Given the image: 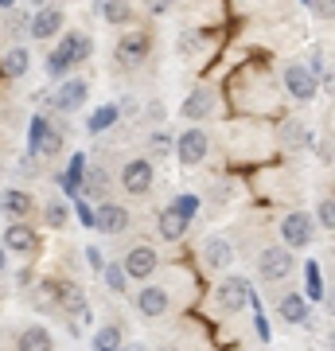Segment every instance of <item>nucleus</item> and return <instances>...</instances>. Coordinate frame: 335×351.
<instances>
[{
    "label": "nucleus",
    "instance_id": "nucleus-1",
    "mask_svg": "<svg viewBox=\"0 0 335 351\" xmlns=\"http://www.w3.org/2000/svg\"><path fill=\"white\" fill-rule=\"evenodd\" d=\"M281 239H285V250H300V246H308L316 239V223H312V215L304 211H293L281 219Z\"/></svg>",
    "mask_w": 335,
    "mask_h": 351
},
{
    "label": "nucleus",
    "instance_id": "nucleus-2",
    "mask_svg": "<svg viewBox=\"0 0 335 351\" xmlns=\"http://www.w3.org/2000/svg\"><path fill=\"white\" fill-rule=\"evenodd\" d=\"M214 301H219V308H226V313H242L246 304H253V289H249L246 277H226L223 285L214 289Z\"/></svg>",
    "mask_w": 335,
    "mask_h": 351
},
{
    "label": "nucleus",
    "instance_id": "nucleus-3",
    "mask_svg": "<svg viewBox=\"0 0 335 351\" xmlns=\"http://www.w3.org/2000/svg\"><path fill=\"white\" fill-rule=\"evenodd\" d=\"M281 78H285V90L297 101H312L316 98V90H320V78L312 75V66H304V63H288Z\"/></svg>",
    "mask_w": 335,
    "mask_h": 351
},
{
    "label": "nucleus",
    "instance_id": "nucleus-4",
    "mask_svg": "<svg viewBox=\"0 0 335 351\" xmlns=\"http://www.w3.org/2000/svg\"><path fill=\"white\" fill-rule=\"evenodd\" d=\"M258 274H261V281H281V277H288L293 274V250H285V246H269V250H261Z\"/></svg>",
    "mask_w": 335,
    "mask_h": 351
},
{
    "label": "nucleus",
    "instance_id": "nucleus-5",
    "mask_svg": "<svg viewBox=\"0 0 335 351\" xmlns=\"http://www.w3.org/2000/svg\"><path fill=\"white\" fill-rule=\"evenodd\" d=\"M149 47H152V39L145 36V32H129V36L117 39L113 55H117V63L121 66H140L145 59H149Z\"/></svg>",
    "mask_w": 335,
    "mask_h": 351
},
{
    "label": "nucleus",
    "instance_id": "nucleus-6",
    "mask_svg": "<svg viewBox=\"0 0 335 351\" xmlns=\"http://www.w3.org/2000/svg\"><path fill=\"white\" fill-rule=\"evenodd\" d=\"M121 188L129 191V195H149V188H152V160L137 156V160L125 164L121 168Z\"/></svg>",
    "mask_w": 335,
    "mask_h": 351
},
{
    "label": "nucleus",
    "instance_id": "nucleus-7",
    "mask_svg": "<svg viewBox=\"0 0 335 351\" xmlns=\"http://www.w3.org/2000/svg\"><path fill=\"white\" fill-rule=\"evenodd\" d=\"M156 250L152 246H129L125 250V262H121V269H125V277H137V281H145V277H152L156 274Z\"/></svg>",
    "mask_w": 335,
    "mask_h": 351
},
{
    "label": "nucleus",
    "instance_id": "nucleus-8",
    "mask_svg": "<svg viewBox=\"0 0 335 351\" xmlns=\"http://www.w3.org/2000/svg\"><path fill=\"white\" fill-rule=\"evenodd\" d=\"M8 254H20V258H32L36 254V246H39V234L32 230V226H24V223H8L4 226V242H0Z\"/></svg>",
    "mask_w": 335,
    "mask_h": 351
},
{
    "label": "nucleus",
    "instance_id": "nucleus-9",
    "mask_svg": "<svg viewBox=\"0 0 335 351\" xmlns=\"http://www.w3.org/2000/svg\"><path fill=\"white\" fill-rule=\"evenodd\" d=\"M129 211H125L121 203H101L98 211H94V226H98L101 234H125L129 230Z\"/></svg>",
    "mask_w": 335,
    "mask_h": 351
},
{
    "label": "nucleus",
    "instance_id": "nucleus-10",
    "mask_svg": "<svg viewBox=\"0 0 335 351\" xmlns=\"http://www.w3.org/2000/svg\"><path fill=\"white\" fill-rule=\"evenodd\" d=\"M32 149H36L43 160H47V156H59L62 152V133L51 129L43 117H36V121H32Z\"/></svg>",
    "mask_w": 335,
    "mask_h": 351
},
{
    "label": "nucleus",
    "instance_id": "nucleus-11",
    "mask_svg": "<svg viewBox=\"0 0 335 351\" xmlns=\"http://www.w3.org/2000/svg\"><path fill=\"white\" fill-rule=\"evenodd\" d=\"M86 98H90L86 82H82V78H66V82L59 86V94H55V110L59 113H75V110L86 106Z\"/></svg>",
    "mask_w": 335,
    "mask_h": 351
},
{
    "label": "nucleus",
    "instance_id": "nucleus-12",
    "mask_svg": "<svg viewBox=\"0 0 335 351\" xmlns=\"http://www.w3.org/2000/svg\"><path fill=\"white\" fill-rule=\"evenodd\" d=\"M175 152H179V164H199L203 156H207V129H184V137H179V145H175Z\"/></svg>",
    "mask_w": 335,
    "mask_h": 351
},
{
    "label": "nucleus",
    "instance_id": "nucleus-13",
    "mask_svg": "<svg viewBox=\"0 0 335 351\" xmlns=\"http://www.w3.org/2000/svg\"><path fill=\"white\" fill-rule=\"evenodd\" d=\"M62 24H66V12H62V8H43V12H36L32 20H27V27H32V36H36V39L59 36Z\"/></svg>",
    "mask_w": 335,
    "mask_h": 351
},
{
    "label": "nucleus",
    "instance_id": "nucleus-14",
    "mask_svg": "<svg viewBox=\"0 0 335 351\" xmlns=\"http://www.w3.org/2000/svg\"><path fill=\"white\" fill-rule=\"evenodd\" d=\"M168 289H160V285H145L137 293V308H140V316H164L168 313Z\"/></svg>",
    "mask_w": 335,
    "mask_h": 351
},
{
    "label": "nucleus",
    "instance_id": "nucleus-15",
    "mask_svg": "<svg viewBox=\"0 0 335 351\" xmlns=\"http://www.w3.org/2000/svg\"><path fill=\"white\" fill-rule=\"evenodd\" d=\"M16 351H55V339L43 324H27L20 336H16Z\"/></svg>",
    "mask_w": 335,
    "mask_h": 351
},
{
    "label": "nucleus",
    "instance_id": "nucleus-16",
    "mask_svg": "<svg viewBox=\"0 0 335 351\" xmlns=\"http://www.w3.org/2000/svg\"><path fill=\"white\" fill-rule=\"evenodd\" d=\"M214 113V94L211 90H191L184 98V117L187 121H203V117H211Z\"/></svg>",
    "mask_w": 335,
    "mask_h": 351
},
{
    "label": "nucleus",
    "instance_id": "nucleus-17",
    "mask_svg": "<svg viewBox=\"0 0 335 351\" xmlns=\"http://www.w3.org/2000/svg\"><path fill=\"white\" fill-rule=\"evenodd\" d=\"M55 51H59L62 59L75 66V63H82L90 51H94V43H90V36H82V32H71V36H62V43Z\"/></svg>",
    "mask_w": 335,
    "mask_h": 351
},
{
    "label": "nucleus",
    "instance_id": "nucleus-18",
    "mask_svg": "<svg viewBox=\"0 0 335 351\" xmlns=\"http://www.w3.org/2000/svg\"><path fill=\"white\" fill-rule=\"evenodd\" d=\"M203 262L211 265V269H226V265L234 262V246L226 239H207L203 242Z\"/></svg>",
    "mask_w": 335,
    "mask_h": 351
},
{
    "label": "nucleus",
    "instance_id": "nucleus-19",
    "mask_svg": "<svg viewBox=\"0 0 335 351\" xmlns=\"http://www.w3.org/2000/svg\"><path fill=\"white\" fill-rule=\"evenodd\" d=\"M187 234V219L175 207H164L160 211V239H168V242H179Z\"/></svg>",
    "mask_w": 335,
    "mask_h": 351
},
{
    "label": "nucleus",
    "instance_id": "nucleus-20",
    "mask_svg": "<svg viewBox=\"0 0 335 351\" xmlns=\"http://www.w3.org/2000/svg\"><path fill=\"white\" fill-rule=\"evenodd\" d=\"M281 320H285V324H304V320H308V301L297 297V293H288L285 301H281Z\"/></svg>",
    "mask_w": 335,
    "mask_h": 351
},
{
    "label": "nucleus",
    "instance_id": "nucleus-21",
    "mask_svg": "<svg viewBox=\"0 0 335 351\" xmlns=\"http://www.w3.org/2000/svg\"><path fill=\"white\" fill-rule=\"evenodd\" d=\"M308 141H312V133H308L304 121H285V125H281V145H285V149H304Z\"/></svg>",
    "mask_w": 335,
    "mask_h": 351
},
{
    "label": "nucleus",
    "instance_id": "nucleus-22",
    "mask_svg": "<svg viewBox=\"0 0 335 351\" xmlns=\"http://www.w3.org/2000/svg\"><path fill=\"white\" fill-rule=\"evenodd\" d=\"M27 66H32V55H27V47H12L8 55H4V75H8V78L27 75Z\"/></svg>",
    "mask_w": 335,
    "mask_h": 351
},
{
    "label": "nucleus",
    "instance_id": "nucleus-23",
    "mask_svg": "<svg viewBox=\"0 0 335 351\" xmlns=\"http://www.w3.org/2000/svg\"><path fill=\"white\" fill-rule=\"evenodd\" d=\"M98 16L106 20V24H129V20H133V8H129V4H117V0H110V4H98Z\"/></svg>",
    "mask_w": 335,
    "mask_h": 351
},
{
    "label": "nucleus",
    "instance_id": "nucleus-24",
    "mask_svg": "<svg viewBox=\"0 0 335 351\" xmlns=\"http://www.w3.org/2000/svg\"><path fill=\"white\" fill-rule=\"evenodd\" d=\"M94 351H121V328H117V324L98 328V336H94Z\"/></svg>",
    "mask_w": 335,
    "mask_h": 351
},
{
    "label": "nucleus",
    "instance_id": "nucleus-25",
    "mask_svg": "<svg viewBox=\"0 0 335 351\" xmlns=\"http://www.w3.org/2000/svg\"><path fill=\"white\" fill-rule=\"evenodd\" d=\"M0 207H4L8 215H16V219H20V215L32 211V199H27L24 191H4V195H0Z\"/></svg>",
    "mask_w": 335,
    "mask_h": 351
},
{
    "label": "nucleus",
    "instance_id": "nucleus-26",
    "mask_svg": "<svg viewBox=\"0 0 335 351\" xmlns=\"http://www.w3.org/2000/svg\"><path fill=\"white\" fill-rule=\"evenodd\" d=\"M43 219H47V226H66V219H71V211H66V203L62 199H47L43 203Z\"/></svg>",
    "mask_w": 335,
    "mask_h": 351
},
{
    "label": "nucleus",
    "instance_id": "nucleus-27",
    "mask_svg": "<svg viewBox=\"0 0 335 351\" xmlns=\"http://www.w3.org/2000/svg\"><path fill=\"white\" fill-rule=\"evenodd\" d=\"M82 191H86L90 199H101V195H106V172H101V168H90V172L82 176Z\"/></svg>",
    "mask_w": 335,
    "mask_h": 351
},
{
    "label": "nucleus",
    "instance_id": "nucleus-28",
    "mask_svg": "<svg viewBox=\"0 0 335 351\" xmlns=\"http://www.w3.org/2000/svg\"><path fill=\"white\" fill-rule=\"evenodd\" d=\"M117 106H101V110H94V117H90V133H106V129L117 121Z\"/></svg>",
    "mask_w": 335,
    "mask_h": 351
},
{
    "label": "nucleus",
    "instance_id": "nucleus-29",
    "mask_svg": "<svg viewBox=\"0 0 335 351\" xmlns=\"http://www.w3.org/2000/svg\"><path fill=\"white\" fill-rule=\"evenodd\" d=\"M82 172H86V156H75L66 168V188L71 191H82Z\"/></svg>",
    "mask_w": 335,
    "mask_h": 351
},
{
    "label": "nucleus",
    "instance_id": "nucleus-30",
    "mask_svg": "<svg viewBox=\"0 0 335 351\" xmlns=\"http://www.w3.org/2000/svg\"><path fill=\"white\" fill-rule=\"evenodd\" d=\"M316 223H323L327 230H335V195H323L316 207Z\"/></svg>",
    "mask_w": 335,
    "mask_h": 351
},
{
    "label": "nucleus",
    "instance_id": "nucleus-31",
    "mask_svg": "<svg viewBox=\"0 0 335 351\" xmlns=\"http://www.w3.org/2000/svg\"><path fill=\"white\" fill-rule=\"evenodd\" d=\"M101 277H106V285H110L113 293H121V289H125V269H121V265L106 262V269H101Z\"/></svg>",
    "mask_w": 335,
    "mask_h": 351
},
{
    "label": "nucleus",
    "instance_id": "nucleus-32",
    "mask_svg": "<svg viewBox=\"0 0 335 351\" xmlns=\"http://www.w3.org/2000/svg\"><path fill=\"white\" fill-rule=\"evenodd\" d=\"M308 12L316 20H335V0H308Z\"/></svg>",
    "mask_w": 335,
    "mask_h": 351
},
{
    "label": "nucleus",
    "instance_id": "nucleus-33",
    "mask_svg": "<svg viewBox=\"0 0 335 351\" xmlns=\"http://www.w3.org/2000/svg\"><path fill=\"white\" fill-rule=\"evenodd\" d=\"M66 66H71V63L62 59L59 51H51V59H47V75H55V78H59V75H66Z\"/></svg>",
    "mask_w": 335,
    "mask_h": 351
},
{
    "label": "nucleus",
    "instance_id": "nucleus-34",
    "mask_svg": "<svg viewBox=\"0 0 335 351\" xmlns=\"http://www.w3.org/2000/svg\"><path fill=\"white\" fill-rule=\"evenodd\" d=\"M86 262L94 265L98 274H101V269H106V258H101V250H98V246H86Z\"/></svg>",
    "mask_w": 335,
    "mask_h": 351
},
{
    "label": "nucleus",
    "instance_id": "nucleus-35",
    "mask_svg": "<svg viewBox=\"0 0 335 351\" xmlns=\"http://www.w3.org/2000/svg\"><path fill=\"white\" fill-rule=\"evenodd\" d=\"M308 293H312V297H323V289H320V274H316V269H308Z\"/></svg>",
    "mask_w": 335,
    "mask_h": 351
},
{
    "label": "nucleus",
    "instance_id": "nucleus-36",
    "mask_svg": "<svg viewBox=\"0 0 335 351\" xmlns=\"http://www.w3.org/2000/svg\"><path fill=\"white\" fill-rule=\"evenodd\" d=\"M4 265H8V254H4V246H0V274H4Z\"/></svg>",
    "mask_w": 335,
    "mask_h": 351
},
{
    "label": "nucleus",
    "instance_id": "nucleus-37",
    "mask_svg": "<svg viewBox=\"0 0 335 351\" xmlns=\"http://www.w3.org/2000/svg\"><path fill=\"white\" fill-rule=\"evenodd\" d=\"M129 351H145V343H133V348H129Z\"/></svg>",
    "mask_w": 335,
    "mask_h": 351
},
{
    "label": "nucleus",
    "instance_id": "nucleus-38",
    "mask_svg": "<svg viewBox=\"0 0 335 351\" xmlns=\"http://www.w3.org/2000/svg\"><path fill=\"white\" fill-rule=\"evenodd\" d=\"M327 343H332V351H335V332H332V336H327Z\"/></svg>",
    "mask_w": 335,
    "mask_h": 351
},
{
    "label": "nucleus",
    "instance_id": "nucleus-39",
    "mask_svg": "<svg viewBox=\"0 0 335 351\" xmlns=\"http://www.w3.org/2000/svg\"><path fill=\"white\" fill-rule=\"evenodd\" d=\"M332 308H335V293H332Z\"/></svg>",
    "mask_w": 335,
    "mask_h": 351
}]
</instances>
